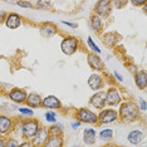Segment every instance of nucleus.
<instances>
[{
	"mask_svg": "<svg viewBox=\"0 0 147 147\" xmlns=\"http://www.w3.org/2000/svg\"><path fill=\"white\" fill-rule=\"evenodd\" d=\"M101 40L108 48H115L118 44V42L121 40V35L117 32H107L101 36Z\"/></svg>",
	"mask_w": 147,
	"mask_h": 147,
	"instance_id": "15",
	"label": "nucleus"
},
{
	"mask_svg": "<svg viewBox=\"0 0 147 147\" xmlns=\"http://www.w3.org/2000/svg\"><path fill=\"white\" fill-rule=\"evenodd\" d=\"M49 136V131L48 128H47L45 126H42L39 127L38 132L35 133V136L32 138V143L33 146H44V143L47 141V138H48Z\"/></svg>",
	"mask_w": 147,
	"mask_h": 147,
	"instance_id": "16",
	"label": "nucleus"
},
{
	"mask_svg": "<svg viewBox=\"0 0 147 147\" xmlns=\"http://www.w3.org/2000/svg\"><path fill=\"white\" fill-rule=\"evenodd\" d=\"M28 107L30 108H39L42 106V97L39 93L36 92H30L26 94V99H25V103Z\"/></svg>",
	"mask_w": 147,
	"mask_h": 147,
	"instance_id": "18",
	"label": "nucleus"
},
{
	"mask_svg": "<svg viewBox=\"0 0 147 147\" xmlns=\"http://www.w3.org/2000/svg\"><path fill=\"white\" fill-rule=\"evenodd\" d=\"M34 6L38 10H48L52 8V0H36Z\"/></svg>",
	"mask_w": 147,
	"mask_h": 147,
	"instance_id": "25",
	"label": "nucleus"
},
{
	"mask_svg": "<svg viewBox=\"0 0 147 147\" xmlns=\"http://www.w3.org/2000/svg\"><path fill=\"white\" fill-rule=\"evenodd\" d=\"M89 25H91L92 30L98 34V33H101L102 29H103V18L94 14V13H92L91 18H89Z\"/></svg>",
	"mask_w": 147,
	"mask_h": 147,
	"instance_id": "23",
	"label": "nucleus"
},
{
	"mask_svg": "<svg viewBox=\"0 0 147 147\" xmlns=\"http://www.w3.org/2000/svg\"><path fill=\"white\" fill-rule=\"evenodd\" d=\"M81 125H82V123H81V122H79V121H78V119H76V121H73V122L71 123L72 128H73V129H74V131H77V129H78V128H79V127H81Z\"/></svg>",
	"mask_w": 147,
	"mask_h": 147,
	"instance_id": "37",
	"label": "nucleus"
},
{
	"mask_svg": "<svg viewBox=\"0 0 147 147\" xmlns=\"http://www.w3.org/2000/svg\"><path fill=\"white\" fill-rule=\"evenodd\" d=\"M33 147V143H32V140H25L24 142L19 143V147Z\"/></svg>",
	"mask_w": 147,
	"mask_h": 147,
	"instance_id": "36",
	"label": "nucleus"
},
{
	"mask_svg": "<svg viewBox=\"0 0 147 147\" xmlns=\"http://www.w3.org/2000/svg\"><path fill=\"white\" fill-rule=\"evenodd\" d=\"M88 87L92 89V91H101V89L105 88L106 86V82H105V78L101 74V72H96V73H92L91 76L88 77Z\"/></svg>",
	"mask_w": 147,
	"mask_h": 147,
	"instance_id": "10",
	"label": "nucleus"
},
{
	"mask_svg": "<svg viewBox=\"0 0 147 147\" xmlns=\"http://www.w3.org/2000/svg\"><path fill=\"white\" fill-rule=\"evenodd\" d=\"M39 33H40V35L43 38H52V36H54L57 33H58V28H57L55 24H53V23H43L39 26Z\"/></svg>",
	"mask_w": 147,
	"mask_h": 147,
	"instance_id": "17",
	"label": "nucleus"
},
{
	"mask_svg": "<svg viewBox=\"0 0 147 147\" xmlns=\"http://www.w3.org/2000/svg\"><path fill=\"white\" fill-rule=\"evenodd\" d=\"M112 11V0H98L94 4L93 13L101 18H108Z\"/></svg>",
	"mask_w": 147,
	"mask_h": 147,
	"instance_id": "7",
	"label": "nucleus"
},
{
	"mask_svg": "<svg viewBox=\"0 0 147 147\" xmlns=\"http://www.w3.org/2000/svg\"><path fill=\"white\" fill-rule=\"evenodd\" d=\"M18 6H20L23 9H35L34 4L30 1V0H16V4Z\"/></svg>",
	"mask_w": 147,
	"mask_h": 147,
	"instance_id": "28",
	"label": "nucleus"
},
{
	"mask_svg": "<svg viewBox=\"0 0 147 147\" xmlns=\"http://www.w3.org/2000/svg\"><path fill=\"white\" fill-rule=\"evenodd\" d=\"M113 76H115L116 81H118V82H123V77H122L121 74H119V73L117 72V71H115V72H113Z\"/></svg>",
	"mask_w": 147,
	"mask_h": 147,
	"instance_id": "39",
	"label": "nucleus"
},
{
	"mask_svg": "<svg viewBox=\"0 0 147 147\" xmlns=\"http://www.w3.org/2000/svg\"><path fill=\"white\" fill-rule=\"evenodd\" d=\"M26 91L23 88H11L8 92V98L11 102H14L15 105H24L26 99Z\"/></svg>",
	"mask_w": 147,
	"mask_h": 147,
	"instance_id": "12",
	"label": "nucleus"
},
{
	"mask_svg": "<svg viewBox=\"0 0 147 147\" xmlns=\"http://www.w3.org/2000/svg\"><path fill=\"white\" fill-rule=\"evenodd\" d=\"M143 138H145V133H143L141 129H132V131L127 135V141L133 146L140 145V143L143 141Z\"/></svg>",
	"mask_w": 147,
	"mask_h": 147,
	"instance_id": "21",
	"label": "nucleus"
},
{
	"mask_svg": "<svg viewBox=\"0 0 147 147\" xmlns=\"http://www.w3.org/2000/svg\"><path fill=\"white\" fill-rule=\"evenodd\" d=\"M135 83L136 86L138 87V89H141V91H145L147 88V73L145 69H138L135 74Z\"/></svg>",
	"mask_w": 147,
	"mask_h": 147,
	"instance_id": "19",
	"label": "nucleus"
},
{
	"mask_svg": "<svg viewBox=\"0 0 147 147\" xmlns=\"http://www.w3.org/2000/svg\"><path fill=\"white\" fill-rule=\"evenodd\" d=\"M4 1L8 4H16V0H4Z\"/></svg>",
	"mask_w": 147,
	"mask_h": 147,
	"instance_id": "42",
	"label": "nucleus"
},
{
	"mask_svg": "<svg viewBox=\"0 0 147 147\" xmlns=\"http://www.w3.org/2000/svg\"><path fill=\"white\" fill-rule=\"evenodd\" d=\"M122 93L117 87L111 86L106 91V103L108 107H118V105L122 102Z\"/></svg>",
	"mask_w": 147,
	"mask_h": 147,
	"instance_id": "6",
	"label": "nucleus"
},
{
	"mask_svg": "<svg viewBox=\"0 0 147 147\" xmlns=\"http://www.w3.org/2000/svg\"><path fill=\"white\" fill-rule=\"evenodd\" d=\"M87 63H88L89 68L93 69L94 72H103L106 68L105 62L102 61V58H99V54L94 52L87 54Z\"/></svg>",
	"mask_w": 147,
	"mask_h": 147,
	"instance_id": "8",
	"label": "nucleus"
},
{
	"mask_svg": "<svg viewBox=\"0 0 147 147\" xmlns=\"http://www.w3.org/2000/svg\"><path fill=\"white\" fill-rule=\"evenodd\" d=\"M49 133H53V135H63V125L62 123H52L51 127H48Z\"/></svg>",
	"mask_w": 147,
	"mask_h": 147,
	"instance_id": "26",
	"label": "nucleus"
},
{
	"mask_svg": "<svg viewBox=\"0 0 147 147\" xmlns=\"http://www.w3.org/2000/svg\"><path fill=\"white\" fill-rule=\"evenodd\" d=\"M128 1L136 8H141V6L147 4V0H128Z\"/></svg>",
	"mask_w": 147,
	"mask_h": 147,
	"instance_id": "33",
	"label": "nucleus"
},
{
	"mask_svg": "<svg viewBox=\"0 0 147 147\" xmlns=\"http://www.w3.org/2000/svg\"><path fill=\"white\" fill-rule=\"evenodd\" d=\"M5 137L0 135V147H5Z\"/></svg>",
	"mask_w": 147,
	"mask_h": 147,
	"instance_id": "41",
	"label": "nucleus"
},
{
	"mask_svg": "<svg viewBox=\"0 0 147 147\" xmlns=\"http://www.w3.org/2000/svg\"><path fill=\"white\" fill-rule=\"evenodd\" d=\"M128 4V0H112V8L123 9Z\"/></svg>",
	"mask_w": 147,
	"mask_h": 147,
	"instance_id": "30",
	"label": "nucleus"
},
{
	"mask_svg": "<svg viewBox=\"0 0 147 147\" xmlns=\"http://www.w3.org/2000/svg\"><path fill=\"white\" fill-rule=\"evenodd\" d=\"M118 119L125 125H129L140 119L141 109L133 101H125L118 105Z\"/></svg>",
	"mask_w": 147,
	"mask_h": 147,
	"instance_id": "1",
	"label": "nucleus"
},
{
	"mask_svg": "<svg viewBox=\"0 0 147 147\" xmlns=\"http://www.w3.org/2000/svg\"><path fill=\"white\" fill-rule=\"evenodd\" d=\"M19 142L18 138H14V137H10V138L5 140V147H19Z\"/></svg>",
	"mask_w": 147,
	"mask_h": 147,
	"instance_id": "32",
	"label": "nucleus"
},
{
	"mask_svg": "<svg viewBox=\"0 0 147 147\" xmlns=\"http://www.w3.org/2000/svg\"><path fill=\"white\" fill-rule=\"evenodd\" d=\"M79 48V40L77 36L67 35L61 43V49L65 55H73Z\"/></svg>",
	"mask_w": 147,
	"mask_h": 147,
	"instance_id": "5",
	"label": "nucleus"
},
{
	"mask_svg": "<svg viewBox=\"0 0 147 147\" xmlns=\"http://www.w3.org/2000/svg\"><path fill=\"white\" fill-rule=\"evenodd\" d=\"M14 125H15L14 118H11L8 115H4V113H0V135L6 136L9 133H11Z\"/></svg>",
	"mask_w": 147,
	"mask_h": 147,
	"instance_id": "9",
	"label": "nucleus"
},
{
	"mask_svg": "<svg viewBox=\"0 0 147 147\" xmlns=\"http://www.w3.org/2000/svg\"><path fill=\"white\" fill-rule=\"evenodd\" d=\"M19 113H20L22 116H28V117H33L34 116V111H33V108L30 107H22V108H18Z\"/></svg>",
	"mask_w": 147,
	"mask_h": 147,
	"instance_id": "31",
	"label": "nucleus"
},
{
	"mask_svg": "<svg viewBox=\"0 0 147 147\" xmlns=\"http://www.w3.org/2000/svg\"><path fill=\"white\" fill-rule=\"evenodd\" d=\"M89 105H91L93 108L96 109H102L107 107V103H106V91H96L91 96V98H89Z\"/></svg>",
	"mask_w": 147,
	"mask_h": 147,
	"instance_id": "11",
	"label": "nucleus"
},
{
	"mask_svg": "<svg viewBox=\"0 0 147 147\" xmlns=\"http://www.w3.org/2000/svg\"><path fill=\"white\" fill-rule=\"evenodd\" d=\"M87 44H88V47H89V48H91L94 53H97V54H101V52H102L101 48H98V45H97L96 43H94V40L92 39V36H88V38H87Z\"/></svg>",
	"mask_w": 147,
	"mask_h": 147,
	"instance_id": "29",
	"label": "nucleus"
},
{
	"mask_svg": "<svg viewBox=\"0 0 147 147\" xmlns=\"http://www.w3.org/2000/svg\"><path fill=\"white\" fill-rule=\"evenodd\" d=\"M83 142H84V145L87 146H92L94 145L97 142V132L94 128H91V127H88V128H84V131H83Z\"/></svg>",
	"mask_w": 147,
	"mask_h": 147,
	"instance_id": "22",
	"label": "nucleus"
},
{
	"mask_svg": "<svg viewBox=\"0 0 147 147\" xmlns=\"http://www.w3.org/2000/svg\"><path fill=\"white\" fill-rule=\"evenodd\" d=\"M62 24H63V25L69 26V28H72V29H77V28H78V24H77V23H72V22L63 20V22H62Z\"/></svg>",
	"mask_w": 147,
	"mask_h": 147,
	"instance_id": "35",
	"label": "nucleus"
},
{
	"mask_svg": "<svg viewBox=\"0 0 147 147\" xmlns=\"http://www.w3.org/2000/svg\"><path fill=\"white\" fill-rule=\"evenodd\" d=\"M64 146V138L63 135H53L49 133L48 138L44 143V147H62Z\"/></svg>",
	"mask_w": 147,
	"mask_h": 147,
	"instance_id": "20",
	"label": "nucleus"
},
{
	"mask_svg": "<svg viewBox=\"0 0 147 147\" xmlns=\"http://www.w3.org/2000/svg\"><path fill=\"white\" fill-rule=\"evenodd\" d=\"M23 117H20V119ZM39 127H40V122L36 118H26L22 119L20 122V129H22V137L24 140H32L38 132Z\"/></svg>",
	"mask_w": 147,
	"mask_h": 147,
	"instance_id": "2",
	"label": "nucleus"
},
{
	"mask_svg": "<svg viewBox=\"0 0 147 147\" xmlns=\"http://www.w3.org/2000/svg\"><path fill=\"white\" fill-rule=\"evenodd\" d=\"M138 107L141 111H146L147 108V105H146V101L143 98H138Z\"/></svg>",
	"mask_w": 147,
	"mask_h": 147,
	"instance_id": "34",
	"label": "nucleus"
},
{
	"mask_svg": "<svg viewBox=\"0 0 147 147\" xmlns=\"http://www.w3.org/2000/svg\"><path fill=\"white\" fill-rule=\"evenodd\" d=\"M76 118L81 123H86V125L91 126H97L98 125V117L94 111L87 107H82L76 111Z\"/></svg>",
	"mask_w": 147,
	"mask_h": 147,
	"instance_id": "3",
	"label": "nucleus"
},
{
	"mask_svg": "<svg viewBox=\"0 0 147 147\" xmlns=\"http://www.w3.org/2000/svg\"><path fill=\"white\" fill-rule=\"evenodd\" d=\"M5 16H6V13L3 11V10H0V24H4Z\"/></svg>",
	"mask_w": 147,
	"mask_h": 147,
	"instance_id": "40",
	"label": "nucleus"
},
{
	"mask_svg": "<svg viewBox=\"0 0 147 147\" xmlns=\"http://www.w3.org/2000/svg\"><path fill=\"white\" fill-rule=\"evenodd\" d=\"M99 140L105 143H108L113 140V129L112 128H103L99 131Z\"/></svg>",
	"mask_w": 147,
	"mask_h": 147,
	"instance_id": "24",
	"label": "nucleus"
},
{
	"mask_svg": "<svg viewBox=\"0 0 147 147\" xmlns=\"http://www.w3.org/2000/svg\"><path fill=\"white\" fill-rule=\"evenodd\" d=\"M98 117V125L101 126H106V125H112L118 121V112L115 108H105L99 109V112L97 113Z\"/></svg>",
	"mask_w": 147,
	"mask_h": 147,
	"instance_id": "4",
	"label": "nucleus"
},
{
	"mask_svg": "<svg viewBox=\"0 0 147 147\" xmlns=\"http://www.w3.org/2000/svg\"><path fill=\"white\" fill-rule=\"evenodd\" d=\"M40 107H43V108H45V109H54V111L58 109L59 111V109L62 108V102L58 97L49 94V96L44 97V98H42V106Z\"/></svg>",
	"mask_w": 147,
	"mask_h": 147,
	"instance_id": "14",
	"label": "nucleus"
},
{
	"mask_svg": "<svg viewBox=\"0 0 147 147\" xmlns=\"http://www.w3.org/2000/svg\"><path fill=\"white\" fill-rule=\"evenodd\" d=\"M44 118H45V121L49 122V123H55L57 122L55 111H54V109H47V112L44 115Z\"/></svg>",
	"mask_w": 147,
	"mask_h": 147,
	"instance_id": "27",
	"label": "nucleus"
},
{
	"mask_svg": "<svg viewBox=\"0 0 147 147\" xmlns=\"http://www.w3.org/2000/svg\"><path fill=\"white\" fill-rule=\"evenodd\" d=\"M127 68H129V72H131L132 74H135V73L138 71V68H137L135 64H127Z\"/></svg>",
	"mask_w": 147,
	"mask_h": 147,
	"instance_id": "38",
	"label": "nucleus"
},
{
	"mask_svg": "<svg viewBox=\"0 0 147 147\" xmlns=\"http://www.w3.org/2000/svg\"><path fill=\"white\" fill-rule=\"evenodd\" d=\"M4 24L8 29H18L20 28L22 24H23V19L22 16L18 14V13H6V16H5V20H4Z\"/></svg>",
	"mask_w": 147,
	"mask_h": 147,
	"instance_id": "13",
	"label": "nucleus"
}]
</instances>
